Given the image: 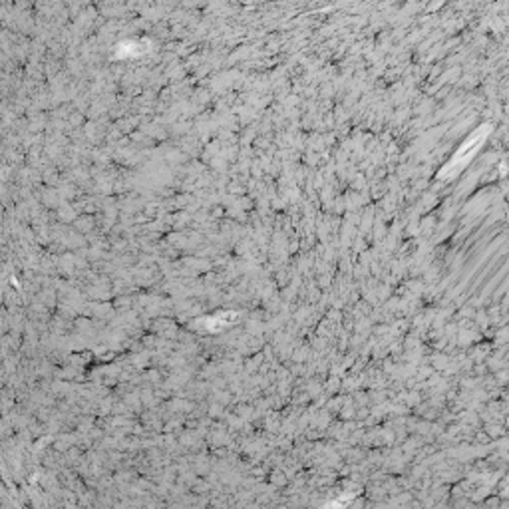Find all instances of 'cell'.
<instances>
[{
    "label": "cell",
    "mask_w": 509,
    "mask_h": 509,
    "mask_svg": "<svg viewBox=\"0 0 509 509\" xmlns=\"http://www.w3.org/2000/svg\"><path fill=\"white\" fill-rule=\"evenodd\" d=\"M490 131H491L490 124H483L482 128H478V130L473 131L472 136L463 141L462 148L458 149L454 156H452V159H450V161H448V163H445V166L440 169L438 177H440V179H452V177L458 176L462 169H465V167H468V163H470V161L473 159V156L478 153V149L483 146V141L488 139Z\"/></svg>",
    "instance_id": "obj_1"
}]
</instances>
